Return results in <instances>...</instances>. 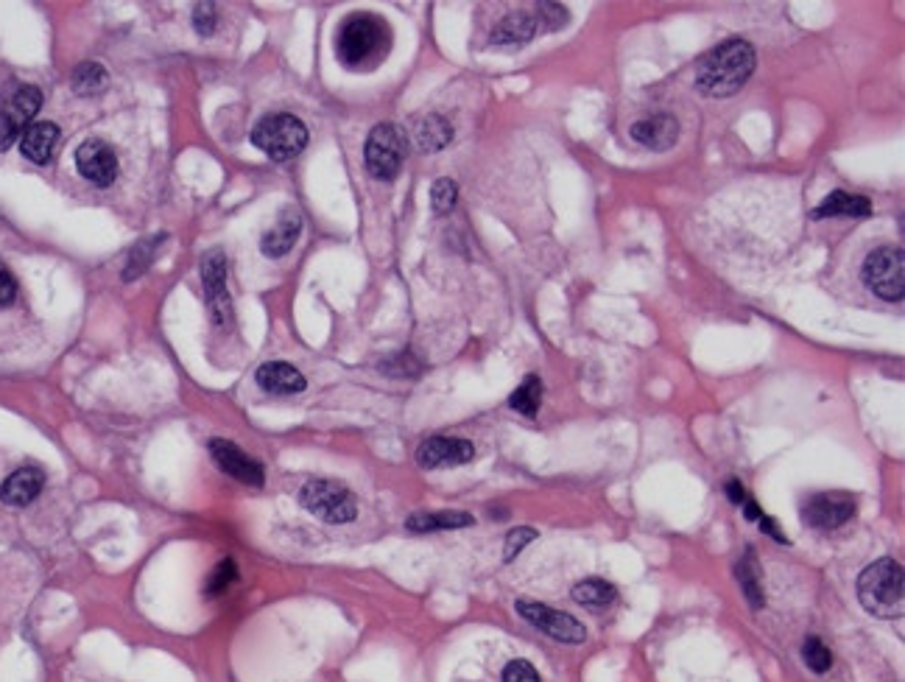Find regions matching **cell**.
Instances as JSON below:
<instances>
[{"label":"cell","instance_id":"cell-34","mask_svg":"<svg viewBox=\"0 0 905 682\" xmlns=\"http://www.w3.org/2000/svg\"><path fill=\"white\" fill-rule=\"evenodd\" d=\"M534 12L540 14L542 28H545V31H556L559 26H565V23H568V17H570L568 9H565L562 3H540V6H537Z\"/></svg>","mask_w":905,"mask_h":682},{"label":"cell","instance_id":"cell-21","mask_svg":"<svg viewBox=\"0 0 905 682\" xmlns=\"http://www.w3.org/2000/svg\"><path fill=\"white\" fill-rule=\"evenodd\" d=\"M56 140H59V129H56V123L37 121V123H31L26 132H23L20 151H23V157H28L31 163L42 165L51 160Z\"/></svg>","mask_w":905,"mask_h":682},{"label":"cell","instance_id":"cell-33","mask_svg":"<svg viewBox=\"0 0 905 682\" xmlns=\"http://www.w3.org/2000/svg\"><path fill=\"white\" fill-rule=\"evenodd\" d=\"M218 26V12L213 3H196L193 6V28L202 34V37H210Z\"/></svg>","mask_w":905,"mask_h":682},{"label":"cell","instance_id":"cell-26","mask_svg":"<svg viewBox=\"0 0 905 682\" xmlns=\"http://www.w3.org/2000/svg\"><path fill=\"white\" fill-rule=\"evenodd\" d=\"M618 596L615 585H609L604 579H584L573 587V599L584 604V607H607Z\"/></svg>","mask_w":905,"mask_h":682},{"label":"cell","instance_id":"cell-7","mask_svg":"<svg viewBox=\"0 0 905 682\" xmlns=\"http://www.w3.org/2000/svg\"><path fill=\"white\" fill-rule=\"evenodd\" d=\"M299 504L325 523H350L358 518V501L344 484L316 478L299 490Z\"/></svg>","mask_w":905,"mask_h":682},{"label":"cell","instance_id":"cell-15","mask_svg":"<svg viewBox=\"0 0 905 682\" xmlns=\"http://www.w3.org/2000/svg\"><path fill=\"white\" fill-rule=\"evenodd\" d=\"M629 135L640 146H646V149L668 151L676 143V137H679V121H676L674 115H668V112H657L651 118L632 123Z\"/></svg>","mask_w":905,"mask_h":682},{"label":"cell","instance_id":"cell-31","mask_svg":"<svg viewBox=\"0 0 905 682\" xmlns=\"http://www.w3.org/2000/svg\"><path fill=\"white\" fill-rule=\"evenodd\" d=\"M235 576H238V568H235V562L232 560H224L218 568H213V573L207 576V585H204V596L207 599H213V596H221L227 587L235 582Z\"/></svg>","mask_w":905,"mask_h":682},{"label":"cell","instance_id":"cell-24","mask_svg":"<svg viewBox=\"0 0 905 682\" xmlns=\"http://www.w3.org/2000/svg\"><path fill=\"white\" fill-rule=\"evenodd\" d=\"M735 576L743 587V596L749 601L752 610H760L766 599H763V585H760V565L755 560V551H746L743 560L735 565Z\"/></svg>","mask_w":905,"mask_h":682},{"label":"cell","instance_id":"cell-18","mask_svg":"<svg viewBox=\"0 0 905 682\" xmlns=\"http://www.w3.org/2000/svg\"><path fill=\"white\" fill-rule=\"evenodd\" d=\"M542 28V20L537 12H514L509 17H503L498 26L492 28V37L489 42L492 45H523V42L534 40Z\"/></svg>","mask_w":905,"mask_h":682},{"label":"cell","instance_id":"cell-8","mask_svg":"<svg viewBox=\"0 0 905 682\" xmlns=\"http://www.w3.org/2000/svg\"><path fill=\"white\" fill-rule=\"evenodd\" d=\"M517 613L523 615L531 627L545 632L551 641L568 643V646H579V643L587 641V629H584L581 621H576L573 615L562 613V610L548 607V604L520 599L517 601Z\"/></svg>","mask_w":905,"mask_h":682},{"label":"cell","instance_id":"cell-40","mask_svg":"<svg viewBox=\"0 0 905 682\" xmlns=\"http://www.w3.org/2000/svg\"><path fill=\"white\" fill-rule=\"evenodd\" d=\"M743 518L746 520H760V515H763V509H760V504H755V501H752V498H746V501H743Z\"/></svg>","mask_w":905,"mask_h":682},{"label":"cell","instance_id":"cell-11","mask_svg":"<svg viewBox=\"0 0 905 682\" xmlns=\"http://www.w3.org/2000/svg\"><path fill=\"white\" fill-rule=\"evenodd\" d=\"M202 280H204V297H207V308L213 314L216 325H227L232 316L230 294H227V260L224 252H207L202 260Z\"/></svg>","mask_w":905,"mask_h":682},{"label":"cell","instance_id":"cell-13","mask_svg":"<svg viewBox=\"0 0 905 682\" xmlns=\"http://www.w3.org/2000/svg\"><path fill=\"white\" fill-rule=\"evenodd\" d=\"M475 448L470 439L461 437H431L417 448V464L425 470L436 467H459V464L473 462Z\"/></svg>","mask_w":905,"mask_h":682},{"label":"cell","instance_id":"cell-12","mask_svg":"<svg viewBox=\"0 0 905 682\" xmlns=\"http://www.w3.org/2000/svg\"><path fill=\"white\" fill-rule=\"evenodd\" d=\"M76 168L87 182L98 188H109L118 179V157L104 140H84L76 151Z\"/></svg>","mask_w":905,"mask_h":682},{"label":"cell","instance_id":"cell-39","mask_svg":"<svg viewBox=\"0 0 905 682\" xmlns=\"http://www.w3.org/2000/svg\"><path fill=\"white\" fill-rule=\"evenodd\" d=\"M757 523H760V529H763L766 534H771V537H774L777 543H785V546H788V537H785V534L780 532V529H777V523H774V520H771L769 515H760V520H757Z\"/></svg>","mask_w":905,"mask_h":682},{"label":"cell","instance_id":"cell-4","mask_svg":"<svg viewBox=\"0 0 905 682\" xmlns=\"http://www.w3.org/2000/svg\"><path fill=\"white\" fill-rule=\"evenodd\" d=\"M252 143L263 151L266 157L285 163L299 157L305 146H308V129L299 121L297 115L288 112H277V115H266L263 121L252 129Z\"/></svg>","mask_w":905,"mask_h":682},{"label":"cell","instance_id":"cell-9","mask_svg":"<svg viewBox=\"0 0 905 682\" xmlns=\"http://www.w3.org/2000/svg\"><path fill=\"white\" fill-rule=\"evenodd\" d=\"M42 107L40 87L34 84H23L17 87V93L9 98V104L0 110V151L12 149L14 140L20 137L23 126H26Z\"/></svg>","mask_w":905,"mask_h":682},{"label":"cell","instance_id":"cell-25","mask_svg":"<svg viewBox=\"0 0 905 682\" xmlns=\"http://www.w3.org/2000/svg\"><path fill=\"white\" fill-rule=\"evenodd\" d=\"M509 406H512L517 414H523V417H537V411H540L542 406L540 378H537V375H528L526 381L514 389V395L509 397Z\"/></svg>","mask_w":905,"mask_h":682},{"label":"cell","instance_id":"cell-37","mask_svg":"<svg viewBox=\"0 0 905 682\" xmlns=\"http://www.w3.org/2000/svg\"><path fill=\"white\" fill-rule=\"evenodd\" d=\"M14 297H17V283H14V277L6 269H0V308L9 305Z\"/></svg>","mask_w":905,"mask_h":682},{"label":"cell","instance_id":"cell-30","mask_svg":"<svg viewBox=\"0 0 905 682\" xmlns=\"http://www.w3.org/2000/svg\"><path fill=\"white\" fill-rule=\"evenodd\" d=\"M459 202V188H456V182L453 179H436L431 188V207L439 213V216H445L450 213L453 207Z\"/></svg>","mask_w":905,"mask_h":682},{"label":"cell","instance_id":"cell-5","mask_svg":"<svg viewBox=\"0 0 905 682\" xmlns=\"http://www.w3.org/2000/svg\"><path fill=\"white\" fill-rule=\"evenodd\" d=\"M864 286L886 302H900L905 294V255L900 246H878L861 266Z\"/></svg>","mask_w":905,"mask_h":682},{"label":"cell","instance_id":"cell-1","mask_svg":"<svg viewBox=\"0 0 905 682\" xmlns=\"http://www.w3.org/2000/svg\"><path fill=\"white\" fill-rule=\"evenodd\" d=\"M757 54L746 40H727L710 54H704L696 65V87L704 96H735L755 73Z\"/></svg>","mask_w":905,"mask_h":682},{"label":"cell","instance_id":"cell-36","mask_svg":"<svg viewBox=\"0 0 905 682\" xmlns=\"http://www.w3.org/2000/svg\"><path fill=\"white\" fill-rule=\"evenodd\" d=\"M380 372H386V375H417L419 361H414L411 355H394V358L380 364Z\"/></svg>","mask_w":905,"mask_h":682},{"label":"cell","instance_id":"cell-28","mask_svg":"<svg viewBox=\"0 0 905 682\" xmlns=\"http://www.w3.org/2000/svg\"><path fill=\"white\" fill-rule=\"evenodd\" d=\"M107 70L101 68L98 62H84L79 68L73 70V90L79 93V96H95V93H101L104 87H107Z\"/></svg>","mask_w":905,"mask_h":682},{"label":"cell","instance_id":"cell-22","mask_svg":"<svg viewBox=\"0 0 905 682\" xmlns=\"http://www.w3.org/2000/svg\"><path fill=\"white\" fill-rule=\"evenodd\" d=\"M475 518L470 512H419L408 518L411 532H447V529H467Z\"/></svg>","mask_w":905,"mask_h":682},{"label":"cell","instance_id":"cell-38","mask_svg":"<svg viewBox=\"0 0 905 682\" xmlns=\"http://www.w3.org/2000/svg\"><path fill=\"white\" fill-rule=\"evenodd\" d=\"M727 498H730L732 504L735 506H741L743 501H746V498H749V495H746V490H743V484L741 481H738V478H730V481H727Z\"/></svg>","mask_w":905,"mask_h":682},{"label":"cell","instance_id":"cell-23","mask_svg":"<svg viewBox=\"0 0 905 682\" xmlns=\"http://www.w3.org/2000/svg\"><path fill=\"white\" fill-rule=\"evenodd\" d=\"M453 140V126L442 115H428L417 123V143L422 151H442Z\"/></svg>","mask_w":905,"mask_h":682},{"label":"cell","instance_id":"cell-3","mask_svg":"<svg viewBox=\"0 0 905 682\" xmlns=\"http://www.w3.org/2000/svg\"><path fill=\"white\" fill-rule=\"evenodd\" d=\"M858 599L875 618H900L905 610V573L892 557L866 565L858 576Z\"/></svg>","mask_w":905,"mask_h":682},{"label":"cell","instance_id":"cell-19","mask_svg":"<svg viewBox=\"0 0 905 682\" xmlns=\"http://www.w3.org/2000/svg\"><path fill=\"white\" fill-rule=\"evenodd\" d=\"M299 232H302V216H299L297 210H285L280 221L271 227L266 235H263V241H260V249H263V255H269V258H283L288 255L294 244L299 241Z\"/></svg>","mask_w":905,"mask_h":682},{"label":"cell","instance_id":"cell-14","mask_svg":"<svg viewBox=\"0 0 905 682\" xmlns=\"http://www.w3.org/2000/svg\"><path fill=\"white\" fill-rule=\"evenodd\" d=\"M210 453H213V459L216 464L232 476L235 481H244L249 487H263V464L255 462L249 453H244L238 445H232V442H224V439H213L210 442Z\"/></svg>","mask_w":905,"mask_h":682},{"label":"cell","instance_id":"cell-29","mask_svg":"<svg viewBox=\"0 0 905 682\" xmlns=\"http://www.w3.org/2000/svg\"><path fill=\"white\" fill-rule=\"evenodd\" d=\"M802 657H805V666H808L813 674H824V671H830V666H833L830 649H827L822 638H816V635H811L808 641L802 643Z\"/></svg>","mask_w":905,"mask_h":682},{"label":"cell","instance_id":"cell-10","mask_svg":"<svg viewBox=\"0 0 905 682\" xmlns=\"http://www.w3.org/2000/svg\"><path fill=\"white\" fill-rule=\"evenodd\" d=\"M852 515H855V498L844 492H819L802 506V520L822 532L841 529L844 523H850Z\"/></svg>","mask_w":905,"mask_h":682},{"label":"cell","instance_id":"cell-20","mask_svg":"<svg viewBox=\"0 0 905 682\" xmlns=\"http://www.w3.org/2000/svg\"><path fill=\"white\" fill-rule=\"evenodd\" d=\"M864 219L872 216V202L866 196H855L847 191H833L822 205L813 210V219Z\"/></svg>","mask_w":905,"mask_h":682},{"label":"cell","instance_id":"cell-27","mask_svg":"<svg viewBox=\"0 0 905 682\" xmlns=\"http://www.w3.org/2000/svg\"><path fill=\"white\" fill-rule=\"evenodd\" d=\"M165 241V232H157V235H151L146 241H140V244L129 252V260H126V269H123V280H135L140 274L146 272L151 266V260H154V252H157V246Z\"/></svg>","mask_w":905,"mask_h":682},{"label":"cell","instance_id":"cell-17","mask_svg":"<svg viewBox=\"0 0 905 682\" xmlns=\"http://www.w3.org/2000/svg\"><path fill=\"white\" fill-rule=\"evenodd\" d=\"M45 487V473L40 467H20L0 484V501L6 506H28Z\"/></svg>","mask_w":905,"mask_h":682},{"label":"cell","instance_id":"cell-6","mask_svg":"<svg viewBox=\"0 0 905 682\" xmlns=\"http://www.w3.org/2000/svg\"><path fill=\"white\" fill-rule=\"evenodd\" d=\"M408 154V140L406 132L394 123H378L369 137H366L364 146V160L369 174L380 182H392L400 168H403V160Z\"/></svg>","mask_w":905,"mask_h":682},{"label":"cell","instance_id":"cell-35","mask_svg":"<svg viewBox=\"0 0 905 682\" xmlns=\"http://www.w3.org/2000/svg\"><path fill=\"white\" fill-rule=\"evenodd\" d=\"M503 682H540V674L528 660H512L503 669Z\"/></svg>","mask_w":905,"mask_h":682},{"label":"cell","instance_id":"cell-32","mask_svg":"<svg viewBox=\"0 0 905 682\" xmlns=\"http://www.w3.org/2000/svg\"><path fill=\"white\" fill-rule=\"evenodd\" d=\"M531 540H537V529H528V526H514L512 532L506 534V551H503V560L512 562L523 548L531 543Z\"/></svg>","mask_w":905,"mask_h":682},{"label":"cell","instance_id":"cell-2","mask_svg":"<svg viewBox=\"0 0 905 682\" xmlns=\"http://www.w3.org/2000/svg\"><path fill=\"white\" fill-rule=\"evenodd\" d=\"M392 45L389 26L378 14H352L336 34V56L347 68H372Z\"/></svg>","mask_w":905,"mask_h":682},{"label":"cell","instance_id":"cell-16","mask_svg":"<svg viewBox=\"0 0 905 682\" xmlns=\"http://www.w3.org/2000/svg\"><path fill=\"white\" fill-rule=\"evenodd\" d=\"M257 386L269 395H299L305 392V375L297 367L285 364V361H269L257 369Z\"/></svg>","mask_w":905,"mask_h":682}]
</instances>
